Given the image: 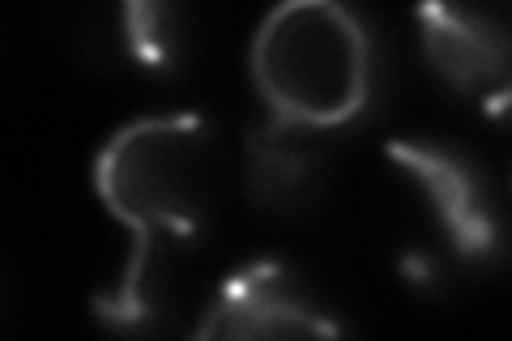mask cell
Masks as SVG:
<instances>
[{
    "instance_id": "cell-1",
    "label": "cell",
    "mask_w": 512,
    "mask_h": 341,
    "mask_svg": "<svg viewBox=\"0 0 512 341\" xmlns=\"http://www.w3.org/2000/svg\"><path fill=\"white\" fill-rule=\"evenodd\" d=\"M94 197L128 231V248L192 256L214 222L222 150L197 111L128 120L94 154Z\"/></svg>"
},
{
    "instance_id": "cell-2",
    "label": "cell",
    "mask_w": 512,
    "mask_h": 341,
    "mask_svg": "<svg viewBox=\"0 0 512 341\" xmlns=\"http://www.w3.org/2000/svg\"><path fill=\"white\" fill-rule=\"evenodd\" d=\"M376 69V35L350 0H278L248 47L252 90L269 116L329 137L367 116Z\"/></svg>"
},
{
    "instance_id": "cell-3",
    "label": "cell",
    "mask_w": 512,
    "mask_h": 341,
    "mask_svg": "<svg viewBox=\"0 0 512 341\" xmlns=\"http://www.w3.org/2000/svg\"><path fill=\"white\" fill-rule=\"evenodd\" d=\"M393 180L402 184L419 214L457 261L487 265L504 252V222L487 188L483 167L457 145L431 137H397L384 145Z\"/></svg>"
},
{
    "instance_id": "cell-4",
    "label": "cell",
    "mask_w": 512,
    "mask_h": 341,
    "mask_svg": "<svg viewBox=\"0 0 512 341\" xmlns=\"http://www.w3.org/2000/svg\"><path fill=\"white\" fill-rule=\"evenodd\" d=\"M419 52L431 77L491 120L512 116V22L487 0H419Z\"/></svg>"
},
{
    "instance_id": "cell-5",
    "label": "cell",
    "mask_w": 512,
    "mask_h": 341,
    "mask_svg": "<svg viewBox=\"0 0 512 341\" xmlns=\"http://www.w3.org/2000/svg\"><path fill=\"white\" fill-rule=\"evenodd\" d=\"M346 333V320L329 312L325 299L299 278V273L261 256L231 269L218 282L210 303L201 307L192 337H222V341H252V337H338Z\"/></svg>"
},
{
    "instance_id": "cell-6",
    "label": "cell",
    "mask_w": 512,
    "mask_h": 341,
    "mask_svg": "<svg viewBox=\"0 0 512 341\" xmlns=\"http://www.w3.org/2000/svg\"><path fill=\"white\" fill-rule=\"evenodd\" d=\"M69 35L103 64H133L167 77L184 64V0H69Z\"/></svg>"
},
{
    "instance_id": "cell-7",
    "label": "cell",
    "mask_w": 512,
    "mask_h": 341,
    "mask_svg": "<svg viewBox=\"0 0 512 341\" xmlns=\"http://www.w3.org/2000/svg\"><path fill=\"white\" fill-rule=\"evenodd\" d=\"M248 197L265 214H303L329 180V133L291 124L265 111L244 137Z\"/></svg>"
}]
</instances>
